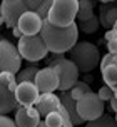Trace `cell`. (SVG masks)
<instances>
[{"instance_id":"obj_26","label":"cell","mask_w":117,"mask_h":127,"mask_svg":"<svg viewBox=\"0 0 117 127\" xmlns=\"http://www.w3.org/2000/svg\"><path fill=\"white\" fill-rule=\"evenodd\" d=\"M112 95H116V90H112L111 87H107V85H102V87L97 90V97L102 102H107Z\"/></svg>"},{"instance_id":"obj_23","label":"cell","mask_w":117,"mask_h":127,"mask_svg":"<svg viewBox=\"0 0 117 127\" xmlns=\"http://www.w3.org/2000/svg\"><path fill=\"white\" fill-rule=\"evenodd\" d=\"M44 122L47 127H62V115L58 114V110H54V112L45 115Z\"/></svg>"},{"instance_id":"obj_19","label":"cell","mask_w":117,"mask_h":127,"mask_svg":"<svg viewBox=\"0 0 117 127\" xmlns=\"http://www.w3.org/2000/svg\"><path fill=\"white\" fill-rule=\"evenodd\" d=\"M94 15V5L89 0H79V8H77V15L75 19H79V22L87 20Z\"/></svg>"},{"instance_id":"obj_9","label":"cell","mask_w":117,"mask_h":127,"mask_svg":"<svg viewBox=\"0 0 117 127\" xmlns=\"http://www.w3.org/2000/svg\"><path fill=\"white\" fill-rule=\"evenodd\" d=\"M27 10L29 8L22 0H2V3H0V17L3 19V24L8 29H13L17 25V20L20 19V15Z\"/></svg>"},{"instance_id":"obj_18","label":"cell","mask_w":117,"mask_h":127,"mask_svg":"<svg viewBox=\"0 0 117 127\" xmlns=\"http://www.w3.org/2000/svg\"><path fill=\"white\" fill-rule=\"evenodd\" d=\"M85 127H117V121L111 114H102L94 121H87Z\"/></svg>"},{"instance_id":"obj_29","label":"cell","mask_w":117,"mask_h":127,"mask_svg":"<svg viewBox=\"0 0 117 127\" xmlns=\"http://www.w3.org/2000/svg\"><path fill=\"white\" fill-rule=\"evenodd\" d=\"M104 38L109 42V40H114V38H117V27H112V29H109V30L105 32Z\"/></svg>"},{"instance_id":"obj_15","label":"cell","mask_w":117,"mask_h":127,"mask_svg":"<svg viewBox=\"0 0 117 127\" xmlns=\"http://www.w3.org/2000/svg\"><path fill=\"white\" fill-rule=\"evenodd\" d=\"M99 25L105 27L107 30L112 27H117V5L116 2H109V3H102L99 8Z\"/></svg>"},{"instance_id":"obj_22","label":"cell","mask_w":117,"mask_h":127,"mask_svg":"<svg viewBox=\"0 0 117 127\" xmlns=\"http://www.w3.org/2000/svg\"><path fill=\"white\" fill-rule=\"evenodd\" d=\"M69 92H70V97L74 99V100H79V99H80L84 94L92 92V89H90V85H89V84L82 82V80H77V82H75L70 89H69Z\"/></svg>"},{"instance_id":"obj_3","label":"cell","mask_w":117,"mask_h":127,"mask_svg":"<svg viewBox=\"0 0 117 127\" xmlns=\"http://www.w3.org/2000/svg\"><path fill=\"white\" fill-rule=\"evenodd\" d=\"M79 0H52L47 22L57 27H67L75 20Z\"/></svg>"},{"instance_id":"obj_35","label":"cell","mask_w":117,"mask_h":127,"mask_svg":"<svg viewBox=\"0 0 117 127\" xmlns=\"http://www.w3.org/2000/svg\"><path fill=\"white\" fill-rule=\"evenodd\" d=\"M2 24H3V19H2V17H0V25H2Z\"/></svg>"},{"instance_id":"obj_31","label":"cell","mask_w":117,"mask_h":127,"mask_svg":"<svg viewBox=\"0 0 117 127\" xmlns=\"http://www.w3.org/2000/svg\"><path fill=\"white\" fill-rule=\"evenodd\" d=\"M107 102H109V107H111V110L116 114V112H117V95H112V97H111Z\"/></svg>"},{"instance_id":"obj_32","label":"cell","mask_w":117,"mask_h":127,"mask_svg":"<svg viewBox=\"0 0 117 127\" xmlns=\"http://www.w3.org/2000/svg\"><path fill=\"white\" fill-rule=\"evenodd\" d=\"M12 32H13V37H17V38H20V37H22V32L19 30V27H17V25H15V27L12 29Z\"/></svg>"},{"instance_id":"obj_16","label":"cell","mask_w":117,"mask_h":127,"mask_svg":"<svg viewBox=\"0 0 117 127\" xmlns=\"http://www.w3.org/2000/svg\"><path fill=\"white\" fill-rule=\"evenodd\" d=\"M58 99H60V105L65 109V112L69 114L70 117V122L74 126H80V124H84V121L79 117L77 114V109H75V100L70 97V92L69 90H62V94L58 95Z\"/></svg>"},{"instance_id":"obj_34","label":"cell","mask_w":117,"mask_h":127,"mask_svg":"<svg viewBox=\"0 0 117 127\" xmlns=\"http://www.w3.org/2000/svg\"><path fill=\"white\" fill-rule=\"evenodd\" d=\"M100 3H109V2H116V0H99Z\"/></svg>"},{"instance_id":"obj_27","label":"cell","mask_w":117,"mask_h":127,"mask_svg":"<svg viewBox=\"0 0 117 127\" xmlns=\"http://www.w3.org/2000/svg\"><path fill=\"white\" fill-rule=\"evenodd\" d=\"M0 127H17L13 122L12 117H7V115H0Z\"/></svg>"},{"instance_id":"obj_8","label":"cell","mask_w":117,"mask_h":127,"mask_svg":"<svg viewBox=\"0 0 117 127\" xmlns=\"http://www.w3.org/2000/svg\"><path fill=\"white\" fill-rule=\"evenodd\" d=\"M20 67H22V57H20L17 47L10 40L2 38L0 40V70L17 74Z\"/></svg>"},{"instance_id":"obj_36","label":"cell","mask_w":117,"mask_h":127,"mask_svg":"<svg viewBox=\"0 0 117 127\" xmlns=\"http://www.w3.org/2000/svg\"><path fill=\"white\" fill-rule=\"evenodd\" d=\"M0 72H2V70H0Z\"/></svg>"},{"instance_id":"obj_21","label":"cell","mask_w":117,"mask_h":127,"mask_svg":"<svg viewBox=\"0 0 117 127\" xmlns=\"http://www.w3.org/2000/svg\"><path fill=\"white\" fill-rule=\"evenodd\" d=\"M37 70L39 69H37L35 65H29V67H25V69L19 70V72L15 74V80H17V84L19 82H33Z\"/></svg>"},{"instance_id":"obj_1","label":"cell","mask_w":117,"mask_h":127,"mask_svg":"<svg viewBox=\"0 0 117 127\" xmlns=\"http://www.w3.org/2000/svg\"><path fill=\"white\" fill-rule=\"evenodd\" d=\"M39 35L44 40L47 50L54 55H62L69 52L75 45V42H79V29L75 22L67 27H57L44 20Z\"/></svg>"},{"instance_id":"obj_30","label":"cell","mask_w":117,"mask_h":127,"mask_svg":"<svg viewBox=\"0 0 117 127\" xmlns=\"http://www.w3.org/2000/svg\"><path fill=\"white\" fill-rule=\"evenodd\" d=\"M107 50H109V54H117V38L107 42Z\"/></svg>"},{"instance_id":"obj_14","label":"cell","mask_w":117,"mask_h":127,"mask_svg":"<svg viewBox=\"0 0 117 127\" xmlns=\"http://www.w3.org/2000/svg\"><path fill=\"white\" fill-rule=\"evenodd\" d=\"M33 107L37 109V112L40 114V117H42V115L45 117L47 114H50V112H54V110H57V109L60 107V99H58V95H55L54 92H50V94H40Z\"/></svg>"},{"instance_id":"obj_17","label":"cell","mask_w":117,"mask_h":127,"mask_svg":"<svg viewBox=\"0 0 117 127\" xmlns=\"http://www.w3.org/2000/svg\"><path fill=\"white\" fill-rule=\"evenodd\" d=\"M102 79H104L107 87H111L112 90L117 89V64L102 69Z\"/></svg>"},{"instance_id":"obj_24","label":"cell","mask_w":117,"mask_h":127,"mask_svg":"<svg viewBox=\"0 0 117 127\" xmlns=\"http://www.w3.org/2000/svg\"><path fill=\"white\" fill-rule=\"evenodd\" d=\"M50 5H52V0H44V2H42L33 12L37 13L42 20H47V15H49V10H50Z\"/></svg>"},{"instance_id":"obj_20","label":"cell","mask_w":117,"mask_h":127,"mask_svg":"<svg viewBox=\"0 0 117 127\" xmlns=\"http://www.w3.org/2000/svg\"><path fill=\"white\" fill-rule=\"evenodd\" d=\"M99 19L97 15H92L90 19L87 20H82V22H79L77 24V29L79 32H84V33H95L99 30Z\"/></svg>"},{"instance_id":"obj_7","label":"cell","mask_w":117,"mask_h":127,"mask_svg":"<svg viewBox=\"0 0 117 127\" xmlns=\"http://www.w3.org/2000/svg\"><path fill=\"white\" fill-rule=\"evenodd\" d=\"M75 109H77V114L82 121H94L104 114L105 104L97 97V94L92 90L84 94L79 100H75Z\"/></svg>"},{"instance_id":"obj_25","label":"cell","mask_w":117,"mask_h":127,"mask_svg":"<svg viewBox=\"0 0 117 127\" xmlns=\"http://www.w3.org/2000/svg\"><path fill=\"white\" fill-rule=\"evenodd\" d=\"M114 64H117V54H105L104 57L99 60V67H100V70L105 69V67H109V65H114Z\"/></svg>"},{"instance_id":"obj_13","label":"cell","mask_w":117,"mask_h":127,"mask_svg":"<svg viewBox=\"0 0 117 127\" xmlns=\"http://www.w3.org/2000/svg\"><path fill=\"white\" fill-rule=\"evenodd\" d=\"M15 126L17 127H37L40 122V114L35 107H24L19 105L15 110Z\"/></svg>"},{"instance_id":"obj_10","label":"cell","mask_w":117,"mask_h":127,"mask_svg":"<svg viewBox=\"0 0 117 127\" xmlns=\"http://www.w3.org/2000/svg\"><path fill=\"white\" fill-rule=\"evenodd\" d=\"M33 84L40 94H50L58 89V75L52 67H44L37 70Z\"/></svg>"},{"instance_id":"obj_4","label":"cell","mask_w":117,"mask_h":127,"mask_svg":"<svg viewBox=\"0 0 117 127\" xmlns=\"http://www.w3.org/2000/svg\"><path fill=\"white\" fill-rule=\"evenodd\" d=\"M47 67H52L58 75V89L57 90H69L74 84L79 80V72L75 64L70 62L67 57L62 55H55L49 60Z\"/></svg>"},{"instance_id":"obj_6","label":"cell","mask_w":117,"mask_h":127,"mask_svg":"<svg viewBox=\"0 0 117 127\" xmlns=\"http://www.w3.org/2000/svg\"><path fill=\"white\" fill-rule=\"evenodd\" d=\"M17 50H19L20 57L29 60V62H39L42 59L47 57V50L44 40L40 38V35H22L19 38L17 44Z\"/></svg>"},{"instance_id":"obj_33","label":"cell","mask_w":117,"mask_h":127,"mask_svg":"<svg viewBox=\"0 0 117 127\" xmlns=\"http://www.w3.org/2000/svg\"><path fill=\"white\" fill-rule=\"evenodd\" d=\"M92 80H94V77H92L90 74H85V75H84V79H82V82H85V84H90Z\"/></svg>"},{"instance_id":"obj_11","label":"cell","mask_w":117,"mask_h":127,"mask_svg":"<svg viewBox=\"0 0 117 127\" xmlns=\"http://www.w3.org/2000/svg\"><path fill=\"white\" fill-rule=\"evenodd\" d=\"M39 95L40 92L37 90L33 82H19L15 87V99L19 105H24V107H33Z\"/></svg>"},{"instance_id":"obj_12","label":"cell","mask_w":117,"mask_h":127,"mask_svg":"<svg viewBox=\"0 0 117 127\" xmlns=\"http://www.w3.org/2000/svg\"><path fill=\"white\" fill-rule=\"evenodd\" d=\"M42 22L44 20L40 19L33 10H27L17 20V27L22 32V35H37L40 32V29H42Z\"/></svg>"},{"instance_id":"obj_5","label":"cell","mask_w":117,"mask_h":127,"mask_svg":"<svg viewBox=\"0 0 117 127\" xmlns=\"http://www.w3.org/2000/svg\"><path fill=\"white\" fill-rule=\"evenodd\" d=\"M15 74L12 72H0V115H7L17 110L19 102L15 99Z\"/></svg>"},{"instance_id":"obj_28","label":"cell","mask_w":117,"mask_h":127,"mask_svg":"<svg viewBox=\"0 0 117 127\" xmlns=\"http://www.w3.org/2000/svg\"><path fill=\"white\" fill-rule=\"evenodd\" d=\"M22 2L25 3V7L29 8V10H35V8H37L44 0H22Z\"/></svg>"},{"instance_id":"obj_2","label":"cell","mask_w":117,"mask_h":127,"mask_svg":"<svg viewBox=\"0 0 117 127\" xmlns=\"http://www.w3.org/2000/svg\"><path fill=\"white\" fill-rule=\"evenodd\" d=\"M69 54V60L75 64L79 72L82 74H89L94 69H97L99 60H100V50L97 45L90 44V42H75Z\"/></svg>"}]
</instances>
